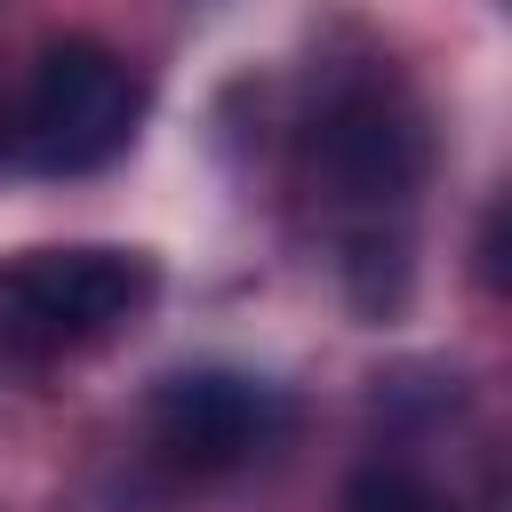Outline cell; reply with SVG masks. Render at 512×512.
<instances>
[{
	"instance_id": "obj_1",
	"label": "cell",
	"mask_w": 512,
	"mask_h": 512,
	"mask_svg": "<svg viewBox=\"0 0 512 512\" xmlns=\"http://www.w3.org/2000/svg\"><path fill=\"white\" fill-rule=\"evenodd\" d=\"M160 272L136 248H48L0 264V352L16 360H56L152 304Z\"/></svg>"
},
{
	"instance_id": "obj_4",
	"label": "cell",
	"mask_w": 512,
	"mask_h": 512,
	"mask_svg": "<svg viewBox=\"0 0 512 512\" xmlns=\"http://www.w3.org/2000/svg\"><path fill=\"white\" fill-rule=\"evenodd\" d=\"M152 432L176 464L224 472V464H248L256 448H272L288 432V408L272 384H256L240 368H184L152 392Z\"/></svg>"
},
{
	"instance_id": "obj_2",
	"label": "cell",
	"mask_w": 512,
	"mask_h": 512,
	"mask_svg": "<svg viewBox=\"0 0 512 512\" xmlns=\"http://www.w3.org/2000/svg\"><path fill=\"white\" fill-rule=\"evenodd\" d=\"M136 120L144 80L96 40H56L24 96V160L40 176H88L136 136Z\"/></svg>"
},
{
	"instance_id": "obj_3",
	"label": "cell",
	"mask_w": 512,
	"mask_h": 512,
	"mask_svg": "<svg viewBox=\"0 0 512 512\" xmlns=\"http://www.w3.org/2000/svg\"><path fill=\"white\" fill-rule=\"evenodd\" d=\"M312 168L336 184V200L352 208H400L424 176V120L408 104V88L384 72L344 80L320 120H312Z\"/></svg>"
},
{
	"instance_id": "obj_5",
	"label": "cell",
	"mask_w": 512,
	"mask_h": 512,
	"mask_svg": "<svg viewBox=\"0 0 512 512\" xmlns=\"http://www.w3.org/2000/svg\"><path fill=\"white\" fill-rule=\"evenodd\" d=\"M344 512H448V504H440V488L416 480L408 464H368V472H352Z\"/></svg>"
}]
</instances>
